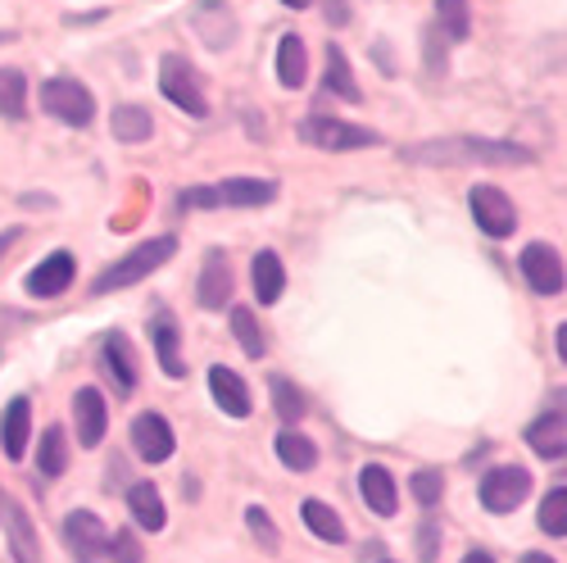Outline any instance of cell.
<instances>
[{
  "mask_svg": "<svg viewBox=\"0 0 567 563\" xmlns=\"http://www.w3.org/2000/svg\"><path fill=\"white\" fill-rule=\"evenodd\" d=\"M413 164H532V151L513 146V141H491V136H441L432 146H413Z\"/></svg>",
  "mask_w": 567,
  "mask_h": 563,
  "instance_id": "6da1fadb",
  "label": "cell"
},
{
  "mask_svg": "<svg viewBox=\"0 0 567 563\" xmlns=\"http://www.w3.org/2000/svg\"><path fill=\"white\" fill-rule=\"evenodd\" d=\"M177 255V237H155V242H146V246H136L132 255H123L118 264H110V268H101V277L91 282V291L96 296H110V291H123V287H132V282H146L159 264H168Z\"/></svg>",
  "mask_w": 567,
  "mask_h": 563,
  "instance_id": "7a4b0ae2",
  "label": "cell"
},
{
  "mask_svg": "<svg viewBox=\"0 0 567 563\" xmlns=\"http://www.w3.org/2000/svg\"><path fill=\"white\" fill-rule=\"evenodd\" d=\"M272 196H277L272 182H259V177H227L223 186H192V192H182V205H192V209H223V205L255 209V205H268Z\"/></svg>",
  "mask_w": 567,
  "mask_h": 563,
  "instance_id": "3957f363",
  "label": "cell"
},
{
  "mask_svg": "<svg viewBox=\"0 0 567 563\" xmlns=\"http://www.w3.org/2000/svg\"><path fill=\"white\" fill-rule=\"evenodd\" d=\"M41 110L69 127H86L91 114H96V101H91V91L78 78H51L41 86Z\"/></svg>",
  "mask_w": 567,
  "mask_h": 563,
  "instance_id": "277c9868",
  "label": "cell"
},
{
  "mask_svg": "<svg viewBox=\"0 0 567 563\" xmlns=\"http://www.w3.org/2000/svg\"><path fill=\"white\" fill-rule=\"evenodd\" d=\"M159 91H164V96H168L177 110L192 114V119H205V114H209L205 86H200L196 69L186 64L182 55H164V60H159Z\"/></svg>",
  "mask_w": 567,
  "mask_h": 563,
  "instance_id": "5b68a950",
  "label": "cell"
},
{
  "mask_svg": "<svg viewBox=\"0 0 567 563\" xmlns=\"http://www.w3.org/2000/svg\"><path fill=\"white\" fill-rule=\"evenodd\" d=\"M300 136L318 151H368V146L382 141L377 132H368L359 123H341V119H305Z\"/></svg>",
  "mask_w": 567,
  "mask_h": 563,
  "instance_id": "8992f818",
  "label": "cell"
},
{
  "mask_svg": "<svg viewBox=\"0 0 567 563\" xmlns=\"http://www.w3.org/2000/svg\"><path fill=\"white\" fill-rule=\"evenodd\" d=\"M527 495H532V473L527 468H517V463L491 468V473L482 478V504L491 513H513Z\"/></svg>",
  "mask_w": 567,
  "mask_h": 563,
  "instance_id": "52a82bcc",
  "label": "cell"
},
{
  "mask_svg": "<svg viewBox=\"0 0 567 563\" xmlns=\"http://www.w3.org/2000/svg\"><path fill=\"white\" fill-rule=\"evenodd\" d=\"M64 536H69V550L78 554V563H101L105 550H110V528L91 509H73L69 513V519H64Z\"/></svg>",
  "mask_w": 567,
  "mask_h": 563,
  "instance_id": "ba28073f",
  "label": "cell"
},
{
  "mask_svg": "<svg viewBox=\"0 0 567 563\" xmlns=\"http://www.w3.org/2000/svg\"><path fill=\"white\" fill-rule=\"evenodd\" d=\"M467 205H472V218H477V227L486 232V237H508V232L517 227V209L499 186H472Z\"/></svg>",
  "mask_w": 567,
  "mask_h": 563,
  "instance_id": "9c48e42d",
  "label": "cell"
},
{
  "mask_svg": "<svg viewBox=\"0 0 567 563\" xmlns=\"http://www.w3.org/2000/svg\"><path fill=\"white\" fill-rule=\"evenodd\" d=\"M523 277L532 282L536 296H558L563 291V259H558V250L545 246V242H532L523 250Z\"/></svg>",
  "mask_w": 567,
  "mask_h": 563,
  "instance_id": "30bf717a",
  "label": "cell"
},
{
  "mask_svg": "<svg viewBox=\"0 0 567 563\" xmlns=\"http://www.w3.org/2000/svg\"><path fill=\"white\" fill-rule=\"evenodd\" d=\"M73 422H78V446L86 450H96L105 441V428H110V418H105V396L96 387H82L73 396Z\"/></svg>",
  "mask_w": 567,
  "mask_h": 563,
  "instance_id": "8fae6325",
  "label": "cell"
},
{
  "mask_svg": "<svg viewBox=\"0 0 567 563\" xmlns=\"http://www.w3.org/2000/svg\"><path fill=\"white\" fill-rule=\"evenodd\" d=\"M69 282H73V255L69 250H55V255H45L32 273H28V291L41 296V300H55L69 291Z\"/></svg>",
  "mask_w": 567,
  "mask_h": 563,
  "instance_id": "7c38bea8",
  "label": "cell"
},
{
  "mask_svg": "<svg viewBox=\"0 0 567 563\" xmlns=\"http://www.w3.org/2000/svg\"><path fill=\"white\" fill-rule=\"evenodd\" d=\"M132 446L146 463H164L173 454V428L159 418V413H136L132 422Z\"/></svg>",
  "mask_w": 567,
  "mask_h": 563,
  "instance_id": "4fadbf2b",
  "label": "cell"
},
{
  "mask_svg": "<svg viewBox=\"0 0 567 563\" xmlns=\"http://www.w3.org/2000/svg\"><path fill=\"white\" fill-rule=\"evenodd\" d=\"M359 495L368 500L372 513H382V519H391V513L400 509V491H395V478L386 473L382 463H368L359 473Z\"/></svg>",
  "mask_w": 567,
  "mask_h": 563,
  "instance_id": "5bb4252c",
  "label": "cell"
},
{
  "mask_svg": "<svg viewBox=\"0 0 567 563\" xmlns=\"http://www.w3.org/2000/svg\"><path fill=\"white\" fill-rule=\"evenodd\" d=\"M209 391H214V405L223 409V413H231V418H246L250 413V387L236 378L231 368H209Z\"/></svg>",
  "mask_w": 567,
  "mask_h": 563,
  "instance_id": "9a60e30c",
  "label": "cell"
},
{
  "mask_svg": "<svg viewBox=\"0 0 567 563\" xmlns=\"http://www.w3.org/2000/svg\"><path fill=\"white\" fill-rule=\"evenodd\" d=\"M28 428H32V405L19 396L6 405V413H0V446H6L10 459L28 454Z\"/></svg>",
  "mask_w": 567,
  "mask_h": 563,
  "instance_id": "2e32d148",
  "label": "cell"
},
{
  "mask_svg": "<svg viewBox=\"0 0 567 563\" xmlns=\"http://www.w3.org/2000/svg\"><path fill=\"white\" fill-rule=\"evenodd\" d=\"M105 372L114 378V391L118 396H132L136 391V355H132V346H127L123 332H110L105 337Z\"/></svg>",
  "mask_w": 567,
  "mask_h": 563,
  "instance_id": "e0dca14e",
  "label": "cell"
},
{
  "mask_svg": "<svg viewBox=\"0 0 567 563\" xmlns=\"http://www.w3.org/2000/svg\"><path fill=\"white\" fill-rule=\"evenodd\" d=\"M196 300L205 309H223L231 300V268L223 255H209L205 268H200V287H196Z\"/></svg>",
  "mask_w": 567,
  "mask_h": 563,
  "instance_id": "ac0fdd59",
  "label": "cell"
},
{
  "mask_svg": "<svg viewBox=\"0 0 567 563\" xmlns=\"http://www.w3.org/2000/svg\"><path fill=\"white\" fill-rule=\"evenodd\" d=\"M527 446L540 454V459H563L567 454V428H563V409L536 418L527 428Z\"/></svg>",
  "mask_w": 567,
  "mask_h": 563,
  "instance_id": "d6986e66",
  "label": "cell"
},
{
  "mask_svg": "<svg viewBox=\"0 0 567 563\" xmlns=\"http://www.w3.org/2000/svg\"><path fill=\"white\" fill-rule=\"evenodd\" d=\"M250 277H255V296H259V305H277L281 291H287V268H281V259H277L272 250H259V255H255Z\"/></svg>",
  "mask_w": 567,
  "mask_h": 563,
  "instance_id": "ffe728a7",
  "label": "cell"
},
{
  "mask_svg": "<svg viewBox=\"0 0 567 563\" xmlns=\"http://www.w3.org/2000/svg\"><path fill=\"white\" fill-rule=\"evenodd\" d=\"M127 509H132V519L146 528V532H159L164 528V500H159V491L151 487V482H136L132 491H127Z\"/></svg>",
  "mask_w": 567,
  "mask_h": 563,
  "instance_id": "44dd1931",
  "label": "cell"
},
{
  "mask_svg": "<svg viewBox=\"0 0 567 563\" xmlns=\"http://www.w3.org/2000/svg\"><path fill=\"white\" fill-rule=\"evenodd\" d=\"M151 337H155V355H159V368L168 372V378H182L186 364H182V350H177V323L168 314H159L151 323Z\"/></svg>",
  "mask_w": 567,
  "mask_h": 563,
  "instance_id": "7402d4cb",
  "label": "cell"
},
{
  "mask_svg": "<svg viewBox=\"0 0 567 563\" xmlns=\"http://www.w3.org/2000/svg\"><path fill=\"white\" fill-rule=\"evenodd\" d=\"M305 78H309L305 41H300V37H281V45H277V82H281V86H300Z\"/></svg>",
  "mask_w": 567,
  "mask_h": 563,
  "instance_id": "603a6c76",
  "label": "cell"
},
{
  "mask_svg": "<svg viewBox=\"0 0 567 563\" xmlns=\"http://www.w3.org/2000/svg\"><path fill=\"white\" fill-rule=\"evenodd\" d=\"M277 459L287 463V468H296V473H313V468H318V446L305 432L291 428V432L277 437Z\"/></svg>",
  "mask_w": 567,
  "mask_h": 563,
  "instance_id": "cb8c5ba5",
  "label": "cell"
},
{
  "mask_svg": "<svg viewBox=\"0 0 567 563\" xmlns=\"http://www.w3.org/2000/svg\"><path fill=\"white\" fill-rule=\"evenodd\" d=\"M0 519L10 523V545H14V559L19 563H41V550H37V536H32V523H28V513L19 504H6V513Z\"/></svg>",
  "mask_w": 567,
  "mask_h": 563,
  "instance_id": "d4e9b609",
  "label": "cell"
},
{
  "mask_svg": "<svg viewBox=\"0 0 567 563\" xmlns=\"http://www.w3.org/2000/svg\"><path fill=\"white\" fill-rule=\"evenodd\" d=\"M110 127H114V136L123 141V146H141L151 132H155V123H151V114L141 110V105H118L114 110V119H110Z\"/></svg>",
  "mask_w": 567,
  "mask_h": 563,
  "instance_id": "484cf974",
  "label": "cell"
},
{
  "mask_svg": "<svg viewBox=\"0 0 567 563\" xmlns=\"http://www.w3.org/2000/svg\"><path fill=\"white\" fill-rule=\"evenodd\" d=\"M327 96H341V101H359V82L350 78L346 51L341 45H327V82H322Z\"/></svg>",
  "mask_w": 567,
  "mask_h": 563,
  "instance_id": "4316f807",
  "label": "cell"
},
{
  "mask_svg": "<svg viewBox=\"0 0 567 563\" xmlns=\"http://www.w3.org/2000/svg\"><path fill=\"white\" fill-rule=\"evenodd\" d=\"M37 468H41V478H60L64 468H69V441H64V428H45V432H41Z\"/></svg>",
  "mask_w": 567,
  "mask_h": 563,
  "instance_id": "83f0119b",
  "label": "cell"
},
{
  "mask_svg": "<svg viewBox=\"0 0 567 563\" xmlns=\"http://www.w3.org/2000/svg\"><path fill=\"white\" fill-rule=\"evenodd\" d=\"M305 523H309V532L313 536H322V541H332V545H341L346 541V523H341V513L337 509H327L322 500H305Z\"/></svg>",
  "mask_w": 567,
  "mask_h": 563,
  "instance_id": "f1b7e54d",
  "label": "cell"
},
{
  "mask_svg": "<svg viewBox=\"0 0 567 563\" xmlns=\"http://www.w3.org/2000/svg\"><path fill=\"white\" fill-rule=\"evenodd\" d=\"M0 114L23 119L28 114V82L19 69H0Z\"/></svg>",
  "mask_w": 567,
  "mask_h": 563,
  "instance_id": "f546056e",
  "label": "cell"
},
{
  "mask_svg": "<svg viewBox=\"0 0 567 563\" xmlns=\"http://www.w3.org/2000/svg\"><path fill=\"white\" fill-rule=\"evenodd\" d=\"M272 409H277V418L287 422V428H296V422L305 418V396H300V387L296 382H287V378H272Z\"/></svg>",
  "mask_w": 567,
  "mask_h": 563,
  "instance_id": "4dcf8cb0",
  "label": "cell"
},
{
  "mask_svg": "<svg viewBox=\"0 0 567 563\" xmlns=\"http://www.w3.org/2000/svg\"><path fill=\"white\" fill-rule=\"evenodd\" d=\"M231 332H236V341H241V350L255 355V359L268 350V341H264V332H259V318H255L250 309H231Z\"/></svg>",
  "mask_w": 567,
  "mask_h": 563,
  "instance_id": "1f68e13d",
  "label": "cell"
},
{
  "mask_svg": "<svg viewBox=\"0 0 567 563\" xmlns=\"http://www.w3.org/2000/svg\"><path fill=\"white\" fill-rule=\"evenodd\" d=\"M436 19H441V28H445L450 41H467V28H472L467 0H436Z\"/></svg>",
  "mask_w": 567,
  "mask_h": 563,
  "instance_id": "d6a6232c",
  "label": "cell"
},
{
  "mask_svg": "<svg viewBox=\"0 0 567 563\" xmlns=\"http://www.w3.org/2000/svg\"><path fill=\"white\" fill-rule=\"evenodd\" d=\"M540 528L549 536H567V491L563 487H554L549 500L540 504Z\"/></svg>",
  "mask_w": 567,
  "mask_h": 563,
  "instance_id": "836d02e7",
  "label": "cell"
},
{
  "mask_svg": "<svg viewBox=\"0 0 567 563\" xmlns=\"http://www.w3.org/2000/svg\"><path fill=\"white\" fill-rule=\"evenodd\" d=\"M409 487H413V500H417L422 509H432V504L445 495V478L436 473V468H422V473H413Z\"/></svg>",
  "mask_w": 567,
  "mask_h": 563,
  "instance_id": "e575fe53",
  "label": "cell"
},
{
  "mask_svg": "<svg viewBox=\"0 0 567 563\" xmlns=\"http://www.w3.org/2000/svg\"><path fill=\"white\" fill-rule=\"evenodd\" d=\"M114 563H141V541L132 532H110V550H105Z\"/></svg>",
  "mask_w": 567,
  "mask_h": 563,
  "instance_id": "d590c367",
  "label": "cell"
},
{
  "mask_svg": "<svg viewBox=\"0 0 567 563\" xmlns=\"http://www.w3.org/2000/svg\"><path fill=\"white\" fill-rule=\"evenodd\" d=\"M246 523H250V532L264 541V550L277 554V528H272L268 513H264V509H246Z\"/></svg>",
  "mask_w": 567,
  "mask_h": 563,
  "instance_id": "8d00e7d4",
  "label": "cell"
},
{
  "mask_svg": "<svg viewBox=\"0 0 567 563\" xmlns=\"http://www.w3.org/2000/svg\"><path fill=\"white\" fill-rule=\"evenodd\" d=\"M436 541H441V532H436L432 523H422V528H417V554H422V563H432V559H436Z\"/></svg>",
  "mask_w": 567,
  "mask_h": 563,
  "instance_id": "74e56055",
  "label": "cell"
},
{
  "mask_svg": "<svg viewBox=\"0 0 567 563\" xmlns=\"http://www.w3.org/2000/svg\"><path fill=\"white\" fill-rule=\"evenodd\" d=\"M322 10H327V23H346V19H350V10H346V0H327V6H322Z\"/></svg>",
  "mask_w": 567,
  "mask_h": 563,
  "instance_id": "f35d334b",
  "label": "cell"
},
{
  "mask_svg": "<svg viewBox=\"0 0 567 563\" xmlns=\"http://www.w3.org/2000/svg\"><path fill=\"white\" fill-rule=\"evenodd\" d=\"M19 242V227H10V232H0V259H6L10 255V246Z\"/></svg>",
  "mask_w": 567,
  "mask_h": 563,
  "instance_id": "ab89813d",
  "label": "cell"
},
{
  "mask_svg": "<svg viewBox=\"0 0 567 563\" xmlns=\"http://www.w3.org/2000/svg\"><path fill=\"white\" fill-rule=\"evenodd\" d=\"M463 563H495L486 550H472V554H463Z\"/></svg>",
  "mask_w": 567,
  "mask_h": 563,
  "instance_id": "60d3db41",
  "label": "cell"
},
{
  "mask_svg": "<svg viewBox=\"0 0 567 563\" xmlns=\"http://www.w3.org/2000/svg\"><path fill=\"white\" fill-rule=\"evenodd\" d=\"M281 6H291V10H305V6H313V0H281Z\"/></svg>",
  "mask_w": 567,
  "mask_h": 563,
  "instance_id": "b9f144b4",
  "label": "cell"
},
{
  "mask_svg": "<svg viewBox=\"0 0 567 563\" xmlns=\"http://www.w3.org/2000/svg\"><path fill=\"white\" fill-rule=\"evenodd\" d=\"M523 563H554V559H549V554H527Z\"/></svg>",
  "mask_w": 567,
  "mask_h": 563,
  "instance_id": "7bdbcfd3",
  "label": "cell"
},
{
  "mask_svg": "<svg viewBox=\"0 0 567 563\" xmlns=\"http://www.w3.org/2000/svg\"><path fill=\"white\" fill-rule=\"evenodd\" d=\"M6 41H14V32H6V28H0V45H6Z\"/></svg>",
  "mask_w": 567,
  "mask_h": 563,
  "instance_id": "ee69618b",
  "label": "cell"
},
{
  "mask_svg": "<svg viewBox=\"0 0 567 563\" xmlns=\"http://www.w3.org/2000/svg\"><path fill=\"white\" fill-rule=\"evenodd\" d=\"M0 500H6V495H0ZM0 513H6V504H0Z\"/></svg>",
  "mask_w": 567,
  "mask_h": 563,
  "instance_id": "f6af8a7d",
  "label": "cell"
}]
</instances>
